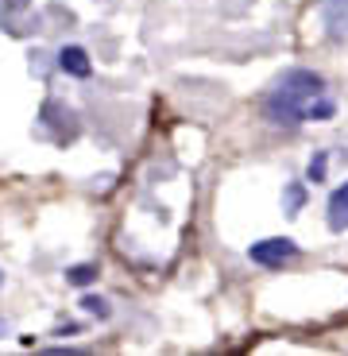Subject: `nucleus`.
Segmentation results:
<instances>
[{
	"label": "nucleus",
	"instance_id": "1",
	"mask_svg": "<svg viewBox=\"0 0 348 356\" xmlns=\"http://www.w3.org/2000/svg\"><path fill=\"white\" fill-rule=\"evenodd\" d=\"M322 93H325L322 74L302 70V66L283 70L279 81L267 89V97H263V116L275 120V124H283V128H295L313 116V101L322 97Z\"/></svg>",
	"mask_w": 348,
	"mask_h": 356
},
{
	"label": "nucleus",
	"instance_id": "2",
	"mask_svg": "<svg viewBox=\"0 0 348 356\" xmlns=\"http://www.w3.org/2000/svg\"><path fill=\"white\" fill-rule=\"evenodd\" d=\"M298 256V244L290 236H267V241H256L248 248V259L256 267H283Z\"/></svg>",
	"mask_w": 348,
	"mask_h": 356
},
{
	"label": "nucleus",
	"instance_id": "3",
	"mask_svg": "<svg viewBox=\"0 0 348 356\" xmlns=\"http://www.w3.org/2000/svg\"><path fill=\"white\" fill-rule=\"evenodd\" d=\"M322 24L329 39H348V0H322Z\"/></svg>",
	"mask_w": 348,
	"mask_h": 356
},
{
	"label": "nucleus",
	"instance_id": "4",
	"mask_svg": "<svg viewBox=\"0 0 348 356\" xmlns=\"http://www.w3.org/2000/svg\"><path fill=\"white\" fill-rule=\"evenodd\" d=\"M325 213H329V229L333 232H348V182H340V186L329 194Z\"/></svg>",
	"mask_w": 348,
	"mask_h": 356
},
{
	"label": "nucleus",
	"instance_id": "5",
	"mask_svg": "<svg viewBox=\"0 0 348 356\" xmlns=\"http://www.w3.org/2000/svg\"><path fill=\"white\" fill-rule=\"evenodd\" d=\"M58 66H63L70 78H90L93 74V66H90V54L81 51L78 43H70V47H63V54H58Z\"/></svg>",
	"mask_w": 348,
	"mask_h": 356
},
{
	"label": "nucleus",
	"instance_id": "6",
	"mask_svg": "<svg viewBox=\"0 0 348 356\" xmlns=\"http://www.w3.org/2000/svg\"><path fill=\"white\" fill-rule=\"evenodd\" d=\"M302 205H306V190H302V186H286V202H283L286 213L295 217L298 209H302Z\"/></svg>",
	"mask_w": 348,
	"mask_h": 356
},
{
	"label": "nucleus",
	"instance_id": "7",
	"mask_svg": "<svg viewBox=\"0 0 348 356\" xmlns=\"http://www.w3.org/2000/svg\"><path fill=\"white\" fill-rule=\"evenodd\" d=\"M81 306H85L90 314H97V318H108V314H113V306H108L105 298H97V294H85V298H81Z\"/></svg>",
	"mask_w": 348,
	"mask_h": 356
},
{
	"label": "nucleus",
	"instance_id": "8",
	"mask_svg": "<svg viewBox=\"0 0 348 356\" xmlns=\"http://www.w3.org/2000/svg\"><path fill=\"white\" fill-rule=\"evenodd\" d=\"M325 163H329V155L317 152V155L310 159V170H306V178H310V182H322V178H325Z\"/></svg>",
	"mask_w": 348,
	"mask_h": 356
},
{
	"label": "nucleus",
	"instance_id": "9",
	"mask_svg": "<svg viewBox=\"0 0 348 356\" xmlns=\"http://www.w3.org/2000/svg\"><path fill=\"white\" fill-rule=\"evenodd\" d=\"M93 275H97V267H70V271H66V279H70L74 286H85V283H93Z\"/></svg>",
	"mask_w": 348,
	"mask_h": 356
},
{
	"label": "nucleus",
	"instance_id": "10",
	"mask_svg": "<svg viewBox=\"0 0 348 356\" xmlns=\"http://www.w3.org/2000/svg\"><path fill=\"white\" fill-rule=\"evenodd\" d=\"M0 283H4V275H0Z\"/></svg>",
	"mask_w": 348,
	"mask_h": 356
}]
</instances>
